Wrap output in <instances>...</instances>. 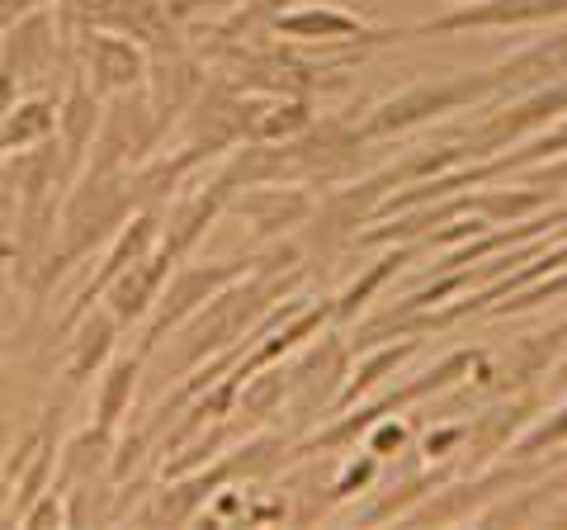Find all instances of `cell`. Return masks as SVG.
<instances>
[{
  "mask_svg": "<svg viewBox=\"0 0 567 530\" xmlns=\"http://www.w3.org/2000/svg\"><path fill=\"white\" fill-rule=\"evenodd\" d=\"M133 208H137V200H133V185H128V175L123 171L118 175H81V185L66 194L58 227H52V246H48V256L39 261L33 294L43 298L71 271V265L91 256L110 233H118V227L128 223Z\"/></svg>",
  "mask_w": 567,
  "mask_h": 530,
  "instance_id": "1",
  "label": "cell"
},
{
  "mask_svg": "<svg viewBox=\"0 0 567 530\" xmlns=\"http://www.w3.org/2000/svg\"><path fill=\"white\" fill-rule=\"evenodd\" d=\"M162 143V123H156V110L147 95H133V91H118V100L110 110H100V129H95V143L85 152V166L81 175H118L137 166L147 147Z\"/></svg>",
  "mask_w": 567,
  "mask_h": 530,
  "instance_id": "2",
  "label": "cell"
},
{
  "mask_svg": "<svg viewBox=\"0 0 567 530\" xmlns=\"http://www.w3.org/2000/svg\"><path fill=\"white\" fill-rule=\"evenodd\" d=\"M477 365V356L473 350H454V356H445L440 360L431 375H421V379H412V384H402V388H393V394H383L379 402H369V408H360L354 417H341L336 427H327V431H317V436H308L303 446H298L289 459H303V455H322V450H346V446H354L374 421H383V417H393L398 408H412V402H421V398H431V394H445V388H454L458 379L468 375V369Z\"/></svg>",
  "mask_w": 567,
  "mask_h": 530,
  "instance_id": "3",
  "label": "cell"
},
{
  "mask_svg": "<svg viewBox=\"0 0 567 530\" xmlns=\"http://www.w3.org/2000/svg\"><path fill=\"white\" fill-rule=\"evenodd\" d=\"M567 114V81H548V85H535L529 95H516L511 110H496L487 123H477V129L458 143V162L473 166L483 162L487 152H502V147H516L520 137L548 129V123H558Z\"/></svg>",
  "mask_w": 567,
  "mask_h": 530,
  "instance_id": "4",
  "label": "cell"
},
{
  "mask_svg": "<svg viewBox=\"0 0 567 530\" xmlns=\"http://www.w3.org/2000/svg\"><path fill=\"white\" fill-rule=\"evenodd\" d=\"M251 271V261H223V265H181L175 275H166L162 294L147 313V337H142V356H152L166 342V332H175L189 313H199L218 289H227L233 279Z\"/></svg>",
  "mask_w": 567,
  "mask_h": 530,
  "instance_id": "5",
  "label": "cell"
},
{
  "mask_svg": "<svg viewBox=\"0 0 567 530\" xmlns=\"http://www.w3.org/2000/svg\"><path fill=\"white\" fill-rule=\"evenodd\" d=\"M162 242V204H147V208H133L128 214V223L114 233V246H110V256H104V265L100 271L85 279L81 285V294L71 298V308L62 313V332H71V323H81L85 313L95 308V298H104V289L114 285V279L128 271V265L137 261V256H147L152 246Z\"/></svg>",
  "mask_w": 567,
  "mask_h": 530,
  "instance_id": "6",
  "label": "cell"
},
{
  "mask_svg": "<svg viewBox=\"0 0 567 530\" xmlns=\"http://www.w3.org/2000/svg\"><path fill=\"white\" fill-rule=\"evenodd\" d=\"M81 81L104 100V95H118V91H137L142 77H147V52L142 43L123 39V33H104L81 24Z\"/></svg>",
  "mask_w": 567,
  "mask_h": 530,
  "instance_id": "7",
  "label": "cell"
},
{
  "mask_svg": "<svg viewBox=\"0 0 567 530\" xmlns=\"http://www.w3.org/2000/svg\"><path fill=\"white\" fill-rule=\"evenodd\" d=\"M567 20V0H468L464 10L435 14L406 33H468V29H525Z\"/></svg>",
  "mask_w": 567,
  "mask_h": 530,
  "instance_id": "8",
  "label": "cell"
},
{
  "mask_svg": "<svg viewBox=\"0 0 567 530\" xmlns=\"http://www.w3.org/2000/svg\"><path fill=\"white\" fill-rule=\"evenodd\" d=\"M270 33L298 43H393L406 29H369L350 10L336 6H303V10H279L270 20Z\"/></svg>",
  "mask_w": 567,
  "mask_h": 530,
  "instance_id": "9",
  "label": "cell"
},
{
  "mask_svg": "<svg viewBox=\"0 0 567 530\" xmlns=\"http://www.w3.org/2000/svg\"><path fill=\"white\" fill-rule=\"evenodd\" d=\"M237 190H241V181H237V171L227 166V171H223L208 190L189 194L185 204H175V208H171V218L162 223V246L171 252V261H181V256H189V252H194V242H199V237L208 233V227L218 223L223 208L237 200Z\"/></svg>",
  "mask_w": 567,
  "mask_h": 530,
  "instance_id": "10",
  "label": "cell"
},
{
  "mask_svg": "<svg viewBox=\"0 0 567 530\" xmlns=\"http://www.w3.org/2000/svg\"><path fill=\"white\" fill-rule=\"evenodd\" d=\"M166 275H171V252L162 242L152 246L147 256H137L128 271H123L110 289H104V298H110V313H114V323L118 327H137V323H147V313L156 304V294H162L166 285Z\"/></svg>",
  "mask_w": 567,
  "mask_h": 530,
  "instance_id": "11",
  "label": "cell"
},
{
  "mask_svg": "<svg viewBox=\"0 0 567 530\" xmlns=\"http://www.w3.org/2000/svg\"><path fill=\"white\" fill-rule=\"evenodd\" d=\"M539 408V398L535 394H520V398H511L502 402V408H492L473 421V427L464 431V473H483L487 465L502 450H511V436H516L529 417H535Z\"/></svg>",
  "mask_w": 567,
  "mask_h": 530,
  "instance_id": "12",
  "label": "cell"
},
{
  "mask_svg": "<svg viewBox=\"0 0 567 530\" xmlns=\"http://www.w3.org/2000/svg\"><path fill=\"white\" fill-rule=\"evenodd\" d=\"M95 129H100V95L76 77L71 91L58 100V147H62V166H66L71 181H76L81 166H85Z\"/></svg>",
  "mask_w": 567,
  "mask_h": 530,
  "instance_id": "13",
  "label": "cell"
},
{
  "mask_svg": "<svg viewBox=\"0 0 567 530\" xmlns=\"http://www.w3.org/2000/svg\"><path fill=\"white\" fill-rule=\"evenodd\" d=\"M535 473H539L535 459H516V465L496 469V473H487V479H477V483L450 488L440 502L412 511V521H416V526H431V521H435V526H440V521H464L468 511H477V502H487V498H496V492H506V488H516V483H529Z\"/></svg>",
  "mask_w": 567,
  "mask_h": 530,
  "instance_id": "14",
  "label": "cell"
},
{
  "mask_svg": "<svg viewBox=\"0 0 567 530\" xmlns=\"http://www.w3.org/2000/svg\"><path fill=\"white\" fill-rule=\"evenodd\" d=\"M71 346H66V384H85L95 375V369H104V360L114 356V342H118V323L114 313H85L81 323H71Z\"/></svg>",
  "mask_w": 567,
  "mask_h": 530,
  "instance_id": "15",
  "label": "cell"
},
{
  "mask_svg": "<svg viewBox=\"0 0 567 530\" xmlns=\"http://www.w3.org/2000/svg\"><path fill=\"white\" fill-rule=\"evenodd\" d=\"M142 360H147V356H142V346L104 360V375H100V388H95V421H100V427L118 431V421L133 412V394H137Z\"/></svg>",
  "mask_w": 567,
  "mask_h": 530,
  "instance_id": "16",
  "label": "cell"
},
{
  "mask_svg": "<svg viewBox=\"0 0 567 530\" xmlns=\"http://www.w3.org/2000/svg\"><path fill=\"white\" fill-rule=\"evenodd\" d=\"M233 204L256 223L260 237H275V233H284V227L303 223L312 214V200L303 190H279L270 181H265L260 190H246V200H233Z\"/></svg>",
  "mask_w": 567,
  "mask_h": 530,
  "instance_id": "17",
  "label": "cell"
},
{
  "mask_svg": "<svg viewBox=\"0 0 567 530\" xmlns=\"http://www.w3.org/2000/svg\"><path fill=\"white\" fill-rule=\"evenodd\" d=\"M52 133H58V100H48V95L24 100L20 95L10 104V114L0 119V152H6V156L29 152V147L48 143Z\"/></svg>",
  "mask_w": 567,
  "mask_h": 530,
  "instance_id": "18",
  "label": "cell"
},
{
  "mask_svg": "<svg viewBox=\"0 0 567 530\" xmlns=\"http://www.w3.org/2000/svg\"><path fill=\"white\" fill-rule=\"evenodd\" d=\"M114 459V431L110 427H85L81 436H71L66 446H58V465H62V479L52 483L58 492H66L71 483H81V479H95V473L104 469Z\"/></svg>",
  "mask_w": 567,
  "mask_h": 530,
  "instance_id": "19",
  "label": "cell"
},
{
  "mask_svg": "<svg viewBox=\"0 0 567 530\" xmlns=\"http://www.w3.org/2000/svg\"><path fill=\"white\" fill-rule=\"evenodd\" d=\"M312 129V110L303 100H270L246 110V143H289V137Z\"/></svg>",
  "mask_w": 567,
  "mask_h": 530,
  "instance_id": "20",
  "label": "cell"
},
{
  "mask_svg": "<svg viewBox=\"0 0 567 530\" xmlns=\"http://www.w3.org/2000/svg\"><path fill=\"white\" fill-rule=\"evenodd\" d=\"M416 252H421V242H398V252H388V256L374 265V271H364V275L354 279V285H350V289H346V294L331 304V317H336V323H350V317L360 313V308L369 304V298H374V289H383L388 279H393V275H398L402 265L412 261Z\"/></svg>",
  "mask_w": 567,
  "mask_h": 530,
  "instance_id": "21",
  "label": "cell"
},
{
  "mask_svg": "<svg viewBox=\"0 0 567 530\" xmlns=\"http://www.w3.org/2000/svg\"><path fill=\"white\" fill-rule=\"evenodd\" d=\"M369 350H374V356H369L364 365H354L350 384L341 388V394H336V408H350V402L360 398V394H369V388H374V384H383V379L393 375V369H398V365H402V360L416 350V342H402V346L383 342V346H369Z\"/></svg>",
  "mask_w": 567,
  "mask_h": 530,
  "instance_id": "22",
  "label": "cell"
},
{
  "mask_svg": "<svg viewBox=\"0 0 567 530\" xmlns=\"http://www.w3.org/2000/svg\"><path fill=\"white\" fill-rule=\"evenodd\" d=\"M284 394H289V379H284V369H270V375H256L241 379V394H237V412H246L251 421H265L270 412H279Z\"/></svg>",
  "mask_w": 567,
  "mask_h": 530,
  "instance_id": "23",
  "label": "cell"
},
{
  "mask_svg": "<svg viewBox=\"0 0 567 530\" xmlns=\"http://www.w3.org/2000/svg\"><path fill=\"white\" fill-rule=\"evenodd\" d=\"M558 446H567V402L558 412H548L535 431H525L520 446L511 450V459H539L544 450H558Z\"/></svg>",
  "mask_w": 567,
  "mask_h": 530,
  "instance_id": "24",
  "label": "cell"
},
{
  "mask_svg": "<svg viewBox=\"0 0 567 530\" xmlns=\"http://www.w3.org/2000/svg\"><path fill=\"white\" fill-rule=\"evenodd\" d=\"M369 479H374V455H369V459H360V465H350V473H346L341 483H336L331 502H341V498H350V492H360Z\"/></svg>",
  "mask_w": 567,
  "mask_h": 530,
  "instance_id": "25",
  "label": "cell"
},
{
  "mask_svg": "<svg viewBox=\"0 0 567 530\" xmlns=\"http://www.w3.org/2000/svg\"><path fill=\"white\" fill-rule=\"evenodd\" d=\"M241 0H171L166 14L171 20H185V14H204V10H233Z\"/></svg>",
  "mask_w": 567,
  "mask_h": 530,
  "instance_id": "26",
  "label": "cell"
},
{
  "mask_svg": "<svg viewBox=\"0 0 567 530\" xmlns=\"http://www.w3.org/2000/svg\"><path fill=\"white\" fill-rule=\"evenodd\" d=\"M39 6H48V0H0V39H6V33L20 24L29 10H39Z\"/></svg>",
  "mask_w": 567,
  "mask_h": 530,
  "instance_id": "27",
  "label": "cell"
},
{
  "mask_svg": "<svg viewBox=\"0 0 567 530\" xmlns=\"http://www.w3.org/2000/svg\"><path fill=\"white\" fill-rule=\"evenodd\" d=\"M445 479H450V473H435V479H421V483H416L412 492H416V498H421V492H431V488H440V483H445ZM402 507H406L402 498H388L383 507H374V517H369V521H383V517H393V511H402Z\"/></svg>",
  "mask_w": 567,
  "mask_h": 530,
  "instance_id": "28",
  "label": "cell"
},
{
  "mask_svg": "<svg viewBox=\"0 0 567 530\" xmlns=\"http://www.w3.org/2000/svg\"><path fill=\"white\" fill-rule=\"evenodd\" d=\"M525 181H529V185H558V181H567V152H563L558 166H544V171H529V166H525Z\"/></svg>",
  "mask_w": 567,
  "mask_h": 530,
  "instance_id": "29",
  "label": "cell"
},
{
  "mask_svg": "<svg viewBox=\"0 0 567 530\" xmlns=\"http://www.w3.org/2000/svg\"><path fill=\"white\" fill-rule=\"evenodd\" d=\"M0 166H6V152H0Z\"/></svg>",
  "mask_w": 567,
  "mask_h": 530,
  "instance_id": "30",
  "label": "cell"
}]
</instances>
